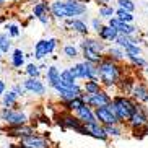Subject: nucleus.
<instances>
[{
	"instance_id": "obj_45",
	"label": "nucleus",
	"mask_w": 148,
	"mask_h": 148,
	"mask_svg": "<svg viewBox=\"0 0 148 148\" xmlns=\"http://www.w3.org/2000/svg\"><path fill=\"white\" fill-rule=\"evenodd\" d=\"M5 3V2H3V0H0V7H2V5H3Z\"/></svg>"
},
{
	"instance_id": "obj_19",
	"label": "nucleus",
	"mask_w": 148,
	"mask_h": 148,
	"mask_svg": "<svg viewBox=\"0 0 148 148\" xmlns=\"http://www.w3.org/2000/svg\"><path fill=\"white\" fill-rule=\"evenodd\" d=\"M80 46H82V49H93L96 52H103L104 51V44L99 42V41H96V39H90V38L83 39Z\"/></svg>"
},
{
	"instance_id": "obj_47",
	"label": "nucleus",
	"mask_w": 148,
	"mask_h": 148,
	"mask_svg": "<svg viewBox=\"0 0 148 148\" xmlns=\"http://www.w3.org/2000/svg\"><path fill=\"white\" fill-rule=\"evenodd\" d=\"M0 72H2V64H0Z\"/></svg>"
},
{
	"instance_id": "obj_44",
	"label": "nucleus",
	"mask_w": 148,
	"mask_h": 148,
	"mask_svg": "<svg viewBox=\"0 0 148 148\" xmlns=\"http://www.w3.org/2000/svg\"><path fill=\"white\" fill-rule=\"evenodd\" d=\"M77 2H82V3H88V2H91V0H77Z\"/></svg>"
},
{
	"instance_id": "obj_34",
	"label": "nucleus",
	"mask_w": 148,
	"mask_h": 148,
	"mask_svg": "<svg viewBox=\"0 0 148 148\" xmlns=\"http://www.w3.org/2000/svg\"><path fill=\"white\" fill-rule=\"evenodd\" d=\"M64 54H65L69 59H75V57L78 56V49L75 47V46H72V44H69V46L64 47Z\"/></svg>"
},
{
	"instance_id": "obj_7",
	"label": "nucleus",
	"mask_w": 148,
	"mask_h": 148,
	"mask_svg": "<svg viewBox=\"0 0 148 148\" xmlns=\"http://www.w3.org/2000/svg\"><path fill=\"white\" fill-rule=\"evenodd\" d=\"M59 124H60L64 129H73L75 132H80V134L83 135H88L86 132V127L82 125L83 122L80 121L78 117H73L72 114H65V116H60V121H59Z\"/></svg>"
},
{
	"instance_id": "obj_36",
	"label": "nucleus",
	"mask_w": 148,
	"mask_h": 148,
	"mask_svg": "<svg viewBox=\"0 0 148 148\" xmlns=\"http://www.w3.org/2000/svg\"><path fill=\"white\" fill-rule=\"evenodd\" d=\"M104 130L108 135H112V137H119L121 135V129L116 127V124H112V125H104Z\"/></svg>"
},
{
	"instance_id": "obj_23",
	"label": "nucleus",
	"mask_w": 148,
	"mask_h": 148,
	"mask_svg": "<svg viewBox=\"0 0 148 148\" xmlns=\"http://www.w3.org/2000/svg\"><path fill=\"white\" fill-rule=\"evenodd\" d=\"M34 2L36 3L33 7V15H34V18H38V16H41V15L49 12V5L46 0H34Z\"/></svg>"
},
{
	"instance_id": "obj_21",
	"label": "nucleus",
	"mask_w": 148,
	"mask_h": 148,
	"mask_svg": "<svg viewBox=\"0 0 148 148\" xmlns=\"http://www.w3.org/2000/svg\"><path fill=\"white\" fill-rule=\"evenodd\" d=\"M83 57H85V60L91 62V64H96V65L103 60L101 52H96V51H93V49H83Z\"/></svg>"
},
{
	"instance_id": "obj_28",
	"label": "nucleus",
	"mask_w": 148,
	"mask_h": 148,
	"mask_svg": "<svg viewBox=\"0 0 148 148\" xmlns=\"http://www.w3.org/2000/svg\"><path fill=\"white\" fill-rule=\"evenodd\" d=\"M25 72H26L28 77H33V78H39V75H41V69L36 64H28Z\"/></svg>"
},
{
	"instance_id": "obj_2",
	"label": "nucleus",
	"mask_w": 148,
	"mask_h": 148,
	"mask_svg": "<svg viewBox=\"0 0 148 148\" xmlns=\"http://www.w3.org/2000/svg\"><path fill=\"white\" fill-rule=\"evenodd\" d=\"M111 104L114 108V112L119 117V121H129L132 112L135 111V106L130 99H127L124 96H117L111 101Z\"/></svg>"
},
{
	"instance_id": "obj_43",
	"label": "nucleus",
	"mask_w": 148,
	"mask_h": 148,
	"mask_svg": "<svg viewBox=\"0 0 148 148\" xmlns=\"http://www.w3.org/2000/svg\"><path fill=\"white\" fill-rule=\"evenodd\" d=\"M98 3H101V5H108L109 2H112V0H96Z\"/></svg>"
},
{
	"instance_id": "obj_38",
	"label": "nucleus",
	"mask_w": 148,
	"mask_h": 148,
	"mask_svg": "<svg viewBox=\"0 0 148 148\" xmlns=\"http://www.w3.org/2000/svg\"><path fill=\"white\" fill-rule=\"evenodd\" d=\"M127 57H129V59H130L132 62H134V64H137V65H147V62H145V59H142V57L140 56H130V54H127Z\"/></svg>"
},
{
	"instance_id": "obj_35",
	"label": "nucleus",
	"mask_w": 148,
	"mask_h": 148,
	"mask_svg": "<svg viewBox=\"0 0 148 148\" xmlns=\"http://www.w3.org/2000/svg\"><path fill=\"white\" fill-rule=\"evenodd\" d=\"M124 51H125V54H130V56H140V52H142L140 47L137 46V44H134V42L129 44V46H125Z\"/></svg>"
},
{
	"instance_id": "obj_40",
	"label": "nucleus",
	"mask_w": 148,
	"mask_h": 148,
	"mask_svg": "<svg viewBox=\"0 0 148 148\" xmlns=\"http://www.w3.org/2000/svg\"><path fill=\"white\" fill-rule=\"evenodd\" d=\"M38 20L42 23L44 26H49V23H51V18L47 16V13H44V15H41V16H38Z\"/></svg>"
},
{
	"instance_id": "obj_17",
	"label": "nucleus",
	"mask_w": 148,
	"mask_h": 148,
	"mask_svg": "<svg viewBox=\"0 0 148 148\" xmlns=\"http://www.w3.org/2000/svg\"><path fill=\"white\" fill-rule=\"evenodd\" d=\"M46 78H47L49 86L54 88L57 83H59V80H60V70L57 69V67H54V65L47 67V70H46Z\"/></svg>"
},
{
	"instance_id": "obj_16",
	"label": "nucleus",
	"mask_w": 148,
	"mask_h": 148,
	"mask_svg": "<svg viewBox=\"0 0 148 148\" xmlns=\"http://www.w3.org/2000/svg\"><path fill=\"white\" fill-rule=\"evenodd\" d=\"M59 85H62V86H65V88H75V86H77V78L72 75V72H70L69 69H67V70H62V72H60V80H59Z\"/></svg>"
},
{
	"instance_id": "obj_48",
	"label": "nucleus",
	"mask_w": 148,
	"mask_h": 148,
	"mask_svg": "<svg viewBox=\"0 0 148 148\" xmlns=\"http://www.w3.org/2000/svg\"><path fill=\"white\" fill-rule=\"evenodd\" d=\"M145 101H147V104H148V98H147V99H145Z\"/></svg>"
},
{
	"instance_id": "obj_20",
	"label": "nucleus",
	"mask_w": 148,
	"mask_h": 148,
	"mask_svg": "<svg viewBox=\"0 0 148 148\" xmlns=\"http://www.w3.org/2000/svg\"><path fill=\"white\" fill-rule=\"evenodd\" d=\"M130 124L134 127H143L145 124H147V117H145V114L140 111V109H137L135 108V111L132 112V116H130Z\"/></svg>"
},
{
	"instance_id": "obj_10",
	"label": "nucleus",
	"mask_w": 148,
	"mask_h": 148,
	"mask_svg": "<svg viewBox=\"0 0 148 148\" xmlns=\"http://www.w3.org/2000/svg\"><path fill=\"white\" fill-rule=\"evenodd\" d=\"M64 3H65L67 18L80 16V15H85L88 12L86 5H83L82 2H77V0H64Z\"/></svg>"
},
{
	"instance_id": "obj_4",
	"label": "nucleus",
	"mask_w": 148,
	"mask_h": 148,
	"mask_svg": "<svg viewBox=\"0 0 148 148\" xmlns=\"http://www.w3.org/2000/svg\"><path fill=\"white\" fill-rule=\"evenodd\" d=\"M0 121L8 124V127H13V125L26 124L28 117H26V114L21 112V111H15L13 108H3L0 111Z\"/></svg>"
},
{
	"instance_id": "obj_13",
	"label": "nucleus",
	"mask_w": 148,
	"mask_h": 148,
	"mask_svg": "<svg viewBox=\"0 0 148 148\" xmlns=\"http://www.w3.org/2000/svg\"><path fill=\"white\" fill-rule=\"evenodd\" d=\"M85 127H86L88 135H91V137H95V138L106 140V137H108V134H106V130H104V127L99 125V122H91V124H85Z\"/></svg>"
},
{
	"instance_id": "obj_5",
	"label": "nucleus",
	"mask_w": 148,
	"mask_h": 148,
	"mask_svg": "<svg viewBox=\"0 0 148 148\" xmlns=\"http://www.w3.org/2000/svg\"><path fill=\"white\" fill-rule=\"evenodd\" d=\"M95 117H96V121H99L101 124H104V125H112V124H117L119 122V117L116 116L114 108H112L111 103L106 104V106H101V108H96Z\"/></svg>"
},
{
	"instance_id": "obj_31",
	"label": "nucleus",
	"mask_w": 148,
	"mask_h": 148,
	"mask_svg": "<svg viewBox=\"0 0 148 148\" xmlns=\"http://www.w3.org/2000/svg\"><path fill=\"white\" fill-rule=\"evenodd\" d=\"M116 13H117V18L121 20V21H125V23H130L134 21V16H132V12H125V10H116Z\"/></svg>"
},
{
	"instance_id": "obj_11",
	"label": "nucleus",
	"mask_w": 148,
	"mask_h": 148,
	"mask_svg": "<svg viewBox=\"0 0 148 148\" xmlns=\"http://www.w3.org/2000/svg\"><path fill=\"white\" fill-rule=\"evenodd\" d=\"M23 86L25 90L36 96H42L46 95V86H44V83L41 82L39 78H33V77H28L25 82H23Z\"/></svg>"
},
{
	"instance_id": "obj_37",
	"label": "nucleus",
	"mask_w": 148,
	"mask_h": 148,
	"mask_svg": "<svg viewBox=\"0 0 148 148\" xmlns=\"http://www.w3.org/2000/svg\"><path fill=\"white\" fill-rule=\"evenodd\" d=\"M7 33H8V36H12V38H18V36H20V28H18L16 25H7Z\"/></svg>"
},
{
	"instance_id": "obj_3",
	"label": "nucleus",
	"mask_w": 148,
	"mask_h": 148,
	"mask_svg": "<svg viewBox=\"0 0 148 148\" xmlns=\"http://www.w3.org/2000/svg\"><path fill=\"white\" fill-rule=\"evenodd\" d=\"M70 72L75 78H83V80H96V64L91 62H82V64H75L73 67H70Z\"/></svg>"
},
{
	"instance_id": "obj_14",
	"label": "nucleus",
	"mask_w": 148,
	"mask_h": 148,
	"mask_svg": "<svg viewBox=\"0 0 148 148\" xmlns=\"http://www.w3.org/2000/svg\"><path fill=\"white\" fill-rule=\"evenodd\" d=\"M65 26L70 28L72 31H75V33H78V34H86L88 33L86 23L82 21V20H78V18H69L67 23H65Z\"/></svg>"
},
{
	"instance_id": "obj_49",
	"label": "nucleus",
	"mask_w": 148,
	"mask_h": 148,
	"mask_svg": "<svg viewBox=\"0 0 148 148\" xmlns=\"http://www.w3.org/2000/svg\"><path fill=\"white\" fill-rule=\"evenodd\" d=\"M0 57H2V51H0Z\"/></svg>"
},
{
	"instance_id": "obj_1",
	"label": "nucleus",
	"mask_w": 148,
	"mask_h": 148,
	"mask_svg": "<svg viewBox=\"0 0 148 148\" xmlns=\"http://www.w3.org/2000/svg\"><path fill=\"white\" fill-rule=\"evenodd\" d=\"M96 75L99 77V80L104 85H109V86L116 85L119 82V78H121L119 67L112 60H101L96 65Z\"/></svg>"
},
{
	"instance_id": "obj_12",
	"label": "nucleus",
	"mask_w": 148,
	"mask_h": 148,
	"mask_svg": "<svg viewBox=\"0 0 148 148\" xmlns=\"http://www.w3.org/2000/svg\"><path fill=\"white\" fill-rule=\"evenodd\" d=\"M77 117H78L80 121L83 122V124H91V122H98V121H96V117H95V112L91 111V108H90L86 103L77 109Z\"/></svg>"
},
{
	"instance_id": "obj_41",
	"label": "nucleus",
	"mask_w": 148,
	"mask_h": 148,
	"mask_svg": "<svg viewBox=\"0 0 148 148\" xmlns=\"http://www.w3.org/2000/svg\"><path fill=\"white\" fill-rule=\"evenodd\" d=\"M91 26H93V29L95 31H99L101 29V21H99V18H95V20H91Z\"/></svg>"
},
{
	"instance_id": "obj_15",
	"label": "nucleus",
	"mask_w": 148,
	"mask_h": 148,
	"mask_svg": "<svg viewBox=\"0 0 148 148\" xmlns=\"http://www.w3.org/2000/svg\"><path fill=\"white\" fill-rule=\"evenodd\" d=\"M34 134V130H33V127L26 125V124H21V125H13L8 129V135H12V137H26V135H31Z\"/></svg>"
},
{
	"instance_id": "obj_6",
	"label": "nucleus",
	"mask_w": 148,
	"mask_h": 148,
	"mask_svg": "<svg viewBox=\"0 0 148 148\" xmlns=\"http://www.w3.org/2000/svg\"><path fill=\"white\" fill-rule=\"evenodd\" d=\"M56 46H57V41L54 39V38H51V39H41V41H38L36 46H34V59H38V60L46 59L49 54L54 52Z\"/></svg>"
},
{
	"instance_id": "obj_50",
	"label": "nucleus",
	"mask_w": 148,
	"mask_h": 148,
	"mask_svg": "<svg viewBox=\"0 0 148 148\" xmlns=\"http://www.w3.org/2000/svg\"><path fill=\"white\" fill-rule=\"evenodd\" d=\"M147 134H148V129H147Z\"/></svg>"
},
{
	"instance_id": "obj_25",
	"label": "nucleus",
	"mask_w": 148,
	"mask_h": 148,
	"mask_svg": "<svg viewBox=\"0 0 148 148\" xmlns=\"http://www.w3.org/2000/svg\"><path fill=\"white\" fill-rule=\"evenodd\" d=\"M23 64H25V52L21 49H15L12 54V65L15 69H20V67H23Z\"/></svg>"
},
{
	"instance_id": "obj_42",
	"label": "nucleus",
	"mask_w": 148,
	"mask_h": 148,
	"mask_svg": "<svg viewBox=\"0 0 148 148\" xmlns=\"http://www.w3.org/2000/svg\"><path fill=\"white\" fill-rule=\"evenodd\" d=\"M5 88H7V86H5V82H3V80H0V96L5 93Z\"/></svg>"
},
{
	"instance_id": "obj_33",
	"label": "nucleus",
	"mask_w": 148,
	"mask_h": 148,
	"mask_svg": "<svg viewBox=\"0 0 148 148\" xmlns=\"http://www.w3.org/2000/svg\"><path fill=\"white\" fill-rule=\"evenodd\" d=\"M117 3H119V8L125 10V12H134V8H135L132 0H117Z\"/></svg>"
},
{
	"instance_id": "obj_9",
	"label": "nucleus",
	"mask_w": 148,
	"mask_h": 148,
	"mask_svg": "<svg viewBox=\"0 0 148 148\" xmlns=\"http://www.w3.org/2000/svg\"><path fill=\"white\" fill-rule=\"evenodd\" d=\"M83 101L86 103L88 106H93V108H101V106H106L111 103V96L104 91H96V93H91L88 98H83Z\"/></svg>"
},
{
	"instance_id": "obj_24",
	"label": "nucleus",
	"mask_w": 148,
	"mask_h": 148,
	"mask_svg": "<svg viewBox=\"0 0 148 148\" xmlns=\"http://www.w3.org/2000/svg\"><path fill=\"white\" fill-rule=\"evenodd\" d=\"M3 98H2V103H3L5 108H13V106H16V101H18V95L15 91H7L3 93Z\"/></svg>"
},
{
	"instance_id": "obj_46",
	"label": "nucleus",
	"mask_w": 148,
	"mask_h": 148,
	"mask_svg": "<svg viewBox=\"0 0 148 148\" xmlns=\"http://www.w3.org/2000/svg\"><path fill=\"white\" fill-rule=\"evenodd\" d=\"M3 2H16V0H3Z\"/></svg>"
},
{
	"instance_id": "obj_30",
	"label": "nucleus",
	"mask_w": 148,
	"mask_h": 148,
	"mask_svg": "<svg viewBox=\"0 0 148 148\" xmlns=\"http://www.w3.org/2000/svg\"><path fill=\"white\" fill-rule=\"evenodd\" d=\"M85 91L88 93V95H91V93H96L99 91V83L96 82V80H88L86 83H85Z\"/></svg>"
},
{
	"instance_id": "obj_22",
	"label": "nucleus",
	"mask_w": 148,
	"mask_h": 148,
	"mask_svg": "<svg viewBox=\"0 0 148 148\" xmlns=\"http://www.w3.org/2000/svg\"><path fill=\"white\" fill-rule=\"evenodd\" d=\"M130 91L135 99H138V101H145L148 98V88L145 85H135Z\"/></svg>"
},
{
	"instance_id": "obj_29",
	"label": "nucleus",
	"mask_w": 148,
	"mask_h": 148,
	"mask_svg": "<svg viewBox=\"0 0 148 148\" xmlns=\"http://www.w3.org/2000/svg\"><path fill=\"white\" fill-rule=\"evenodd\" d=\"M109 54H111L112 59L121 60V59H124V56H125V51H124V47H121V46H112V47L109 49Z\"/></svg>"
},
{
	"instance_id": "obj_26",
	"label": "nucleus",
	"mask_w": 148,
	"mask_h": 148,
	"mask_svg": "<svg viewBox=\"0 0 148 148\" xmlns=\"http://www.w3.org/2000/svg\"><path fill=\"white\" fill-rule=\"evenodd\" d=\"M12 47V41L8 38V33H0V51L2 54H7Z\"/></svg>"
},
{
	"instance_id": "obj_32",
	"label": "nucleus",
	"mask_w": 148,
	"mask_h": 148,
	"mask_svg": "<svg viewBox=\"0 0 148 148\" xmlns=\"http://www.w3.org/2000/svg\"><path fill=\"white\" fill-rule=\"evenodd\" d=\"M114 13H116V10H114L112 7H109V5H101L99 16H103V18H111Z\"/></svg>"
},
{
	"instance_id": "obj_8",
	"label": "nucleus",
	"mask_w": 148,
	"mask_h": 148,
	"mask_svg": "<svg viewBox=\"0 0 148 148\" xmlns=\"http://www.w3.org/2000/svg\"><path fill=\"white\" fill-rule=\"evenodd\" d=\"M20 145L25 148H51V143L44 137H39V135H26V137H21L20 138Z\"/></svg>"
},
{
	"instance_id": "obj_39",
	"label": "nucleus",
	"mask_w": 148,
	"mask_h": 148,
	"mask_svg": "<svg viewBox=\"0 0 148 148\" xmlns=\"http://www.w3.org/2000/svg\"><path fill=\"white\" fill-rule=\"evenodd\" d=\"M12 91H15L18 96H23L25 93H26V90H25V86H23V85H13Z\"/></svg>"
},
{
	"instance_id": "obj_27",
	"label": "nucleus",
	"mask_w": 148,
	"mask_h": 148,
	"mask_svg": "<svg viewBox=\"0 0 148 148\" xmlns=\"http://www.w3.org/2000/svg\"><path fill=\"white\" fill-rule=\"evenodd\" d=\"M83 104H85V101H83V96L82 95L77 96V98H73V99L65 101V106H67L69 111H77V109H78L80 106H83Z\"/></svg>"
},
{
	"instance_id": "obj_18",
	"label": "nucleus",
	"mask_w": 148,
	"mask_h": 148,
	"mask_svg": "<svg viewBox=\"0 0 148 148\" xmlns=\"http://www.w3.org/2000/svg\"><path fill=\"white\" fill-rule=\"evenodd\" d=\"M98 33H99V38L104 41H116V38L119 34V31L114 26H111V25L109 26H101V29Z\"/></svg>"
}]
</instances>
